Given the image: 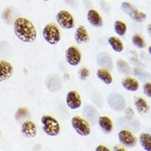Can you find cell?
Masks as SVG:
<instances>
[{
	"label": "cell",
	"instance_id": "12",
	"mask_svg": "<svg viewBox=\"0 0 151 151\" xmlns=\"http://www.w3.org/2000/svg\"><path fill=\"white\" fill-rule=\"evenodd\" d=\"M37 127L35 122L31 120L24 122L21 126L22 133L28 138H33L37 134Z\"/></svg>",
	"mask_w": 151,
	"mask_h": 151
},
{
	"label": "cell",
	"instance_id": "16",
	"mask_svg": "<svg viewBox=\"0 0 151 151\" xmlns=\"http://www.w3.org/2000/svg\"><path fill=\"white\" fill-rule=\"evenodd\" d=\"M98 122L99 126L105 133H110L113 129V123L111 119L107 116H100L98 117Z\"/></svg>",
	"mask_w": 151,
	"mask_h": 151
},
{
	"label": "cell",
	"instance_id": "25",
	"mask_svg": "<svg viewBox=\"0 0 151 151\" xmlns=\"http://www.w3.org/2000/svg\"><path fill=\"white\" fill-rule=\"evenodd\" d=\"M114 30L115 33L120 36H124L127 31V26L126 24L121 21H116L114 24Z\"/></svg>",
	"mask_w": 151,
	"mask_h": 151
},
{
	"label": "cell",
	"instance_id": "21",
	"mask_svg": "<svg viewBox=\"0 0 151 151\" xmlns=\"http://www.w3.org/2000/svg\"><path fill=\"white\" fill-rule=\"evenodd\" d=\"M139 142L142 147L147 151H151V134L143 133L139 136Z\"/></svg>",
	"mask_w": 151,
	"mask_h": 151
},
{
	"label": "cell",
	"instance_id": "7",
	"mask_svg": "<svg viewBox=\"0 0 151 151\" xmlns=\"http://www.w3.org/2000/svg\"><path fill=\"white\" fill-rule=\"evenodd\" d=\"M107 103L110 107L116 111H122L126 106L124 97L117 93H112L107 97Z\"/></svg>",
	"mask_w": 151,
	"mask_h": 151
},
{
	"label": "cell",
	"instance_id": "3",
	"mask_svg": "<svg viewBox=\"0 0 151 151\" xmlns=\"http://www.w3.org/2000/svg\"><path fill=\"white\" fill-rule=\"evenodd\" d=\"M44 40L49 45H55L61 40V35L59 27L54 23L46 24L42 30Z\"/></svg>",
	"mask_w": 151,
	"mask_h": 151
},
{
	"label": "cell",
	"instance_id": "29",
	"mask_svg": "<svg viewBox=\"0 0 151 151\" xmlns=\"http://www.w3.org/2000/svg\"><path fill=\"white\" fill-rule=\"evenodd\" d=\"M143 90L144 94L151 98V83H146L143 86Z\"/></svg>",
	"mask_w": 151,
	"mask_h": 151
},
{
	"label": "cell",
	"instance_id": "35",
	"mask_svg": "<svg viewBox=\"0 0 151 151\" xmlns=\"http://www.w3.org/2000/svg\"><path fill=\"white\" fill-rule=\"evenodd\" d=\"M0 134H1V130H0Z\"/></svg>",
	"mask_w": 151,
	"mask_h": 151
},
{
	"label": "cell",
	"instance_id": "9",
	"mask_svg": "<svg viewBox=\"0 0 151 151\" xmlns=\"http://www.w3.org/2000/svg\"><path fill=\"white\" fill-rule=\"evenodd\" d=\"M67 107L71 110H76L81 107L82 105V99L79 94L74 90L69 91L65 99Z\"/></svg>",
	"mask_w": 151,
	"mask_h": 151
},
{
	"label": "cell",
	"instance_id": "2",
	"mask_svg": "<svg viewBox=\"0 0 151 151\" xmlns=\"http://www.w3.org/2000/svg\"><path fill=\"white\" fill-rule=\"evenodd\" d=\"M41 122L42 130L49 136H56L61 131V127L58 120L52 116L44 115L41 117Z\"/></svg>",
	"mask_w": 151,
	"mask_h": 151
},
{
	"label": "cell",
	"instance_id": "28",
	"mask_svg": "<svg viewBox=\"0 0 151 151\" xmlns=\"http://www.w3.org/2000/svg\"><path fill=\"white\" fill-rule=\"evenodd\" d=\"M78 75H79V78L81 80L85 81L89 77V76L90 75V70L86 67L83 66L79 69Z\"/></svg>",
	"mask_w": 151,
	"mask_h": 151
},
{
	"label": "cell",
	"instance_id": "20",
	"mask_svg": "<svg viewBox=\"0 0 151 151\" xmlns=\"http://www.w3.org/2000/svg\"><path fill=\"white\" fill-rule=\"evenodd\" d=\"M134 105L137 110L140 114H145L149 110V106L147 101L140 97L136 98L134 100Z\"/></svg>",
	"mask_w": 151,
	"mask_h": 151
},
{
	"label": "cell",
	"instance_id": "27",
	"mask_svg": "<svg viewBox=\"0 0 151 151\" xmlns=\"http://www.w3.org/2000/svg\"><path fill=\"white\" fill-rule=\"evenodd\" d=\"M29 110L25 107H20L17 109L16 114H15V118L16 120H22L25 119L28 114H29Z\"/></svg>",
	"mask_w": 151,
	"mask_h": 151
},
{
	"label": "cell",
	"instance_id": "18",
	"mask_svg": "<svg viewBox=\"0 0 151 151\" xmlns=\"http://www.w3.org/2000/svg\"><path fill=\"white\" fill-rule=\"evenodd\" d=\"M121 84L123 87L127 91L134 92L139 88L138 81L134 78L126 77L122 80Z\"/></svg>",
	"mask_w": 151,
	"mask_h": 151
},
{
	"label": "cell",
	"instance_id": "32",
	"mask_svg": "<svg viewBox=\"0 0 151 151\" xmlns=\"http://www.w3.org/2000/svg\"><path fill=\"white\" fill-rule=\"evenodd\" d=\"M147 30H148V32L149 33L150 36L151 37V24L148 25V26H147Z\"/></svg>",
	"mask_w": 151,
	"mask_h": 151
},
{
	"label": "cell",
	"instance_id": "1",
	"mask_svg": "<svg viewBox=\"0 0 151 151\" xmlns=\"http://www.w3.org/2000/svg\"><path fill=\"white\" fill-rule=\"evenodd\" d=\"M14 33L24 43H32L36 39L37 31L33 23L25 17H18L13 25Z\"/></svg>",
	"mask_w": 151,
	"mask_h": 151
},
{
	"label": "cell",
	"instance_id": "26",
	"mask_svg": "<svg viewBox=\"0 0 151 151\" xmlns=\"http://www.w3.org/2000/svg\"><path fill=\"white\" fill-rule=\"evenodd\" d=\"M132 42L135 46H136L137 47L140 48V49L144 48L146 46L145 42H144L143 37H142L139 35H136L133 36Z\"/></svg>",
	"mask_w": 151,
	"mask_h": 151
},
{
	"label": "cell",
	"instance_id": "17",
	"mask_svg": "<svg viewBox=\"0 0 151 151\" xmlns=\"http://www.w3.org/2000/svg\"><path fill=\"white\" fill-rule=\"evenodd\" d=\"M84 116L88 119L93 124H95L98 121V112L97 109L92 106H87L83 109Z\"/></svg>",
	"mask_w": 151,
	"mask_h": 151
},
{
	"label": "cell",
	"instance_id": "15",
	"mask_svg": "<svg viewBox=\"0 0 151 151\" xmlns=\"http://www.w3.org/2000/svg\"><path fill=\"white\" fill-rule=\"evenodd\" d=\"M87 19L88 22L93 26L99 27L102 26L103 21L101 16L95 10H90L87 13Z\"/></svg>",
	"mask_w": 151,
	"mask_h": 151
},
{
	"label": "cell",
	"instance_id": "19",
	"mask_svg": "<svg viewBox=\"0 0 151 151\" xmlns=\"http://www.w3.org/2000/svg\"><path fill=\"white\" fill-rule=\"evenodd\" d=\"M97 77L105 84H111L113 82V77L111 73L107 69H99L97 72Z\"/></svg>",
	"mask_w": 151,
	"mask_h": 151
},
{
	"label": "cell",
	"instance_id": "8",
	"mask_svg": "<svg viewBox=\"0 0 151 151\" xmlns=\"http://www.w3.org/2000/svg\"><path fill=\"white\" fill-rule=\"evenodd\" d=\"M121 10L126 14L128 15L132 20L137 22H141L143 21L146 16L142 12H139L131 4L127 2H124L121 4Z\"/></svg>",
	"mask_w": 151,
	"mask_h": 151
},
{
	"label": "cell",
	"instance_id": "10",
	"mask_svg": "<svg viewBox=\"0 0 151 151\" xmlns=\"http://www.w3.org/2000/svg\"><path fill=\"white\" fill-rule=\"evenodd\" d=\"M120 142L125 146L128 147H134L137 142V140L134 134L127 130H121L118 134Z\"/></svg>",
	"mask_w": 151,
	"mask_h": 151
},
{
	"label": "cell",
	"instance_id": "23",
	"mask_svg": "<svg viewBox=\"0 0 151 151\" xmlns=\"http://www.w3.org/2000/svg\"><path fill=\"white\" fill-rule=\"evenodd\" d=\"M117 67L118 71L124 75H128L131 72V68L127 62L123 59H118L117 62Z\"/></svg>",
	"mask_w": 151,
	"mask_h": 151
},
{
	"label": "cell",
	"instance_id": "14",
	"mask_svg": "<svg viewBox=\"0 0 151 151\" xmlns=\"http://www.w3.org/2000/svg\"><path fill=\"white\" fill-rule=\"evenodd\" d=\"M75 41L78 44L86 43L89 41V36L86 29L83 26H79L74 34Z\"/></svg>",
	"mask_w": 151,
	"mask_h": 151
},
{
	"label": "cell",
	"instance_id": "22",
	"mask_svg": "<svg viewBox=\"0 0 151 151\" xmlns=\"http://www.w3.org/2000/svg\"><path fill=\"white\" fill-rule=\"evenodd\" d=\"M108 43L111 46L112 49L116 52H121L124 49V46L122 42L117 37L112 36L108 40Z\"/></svg>",
	"mask_w": 151,
	"mask_h": 151
},
{
	"label": "cell",
	"instance_id": "30",
	"mask_svg": "<svg viewBox=\"0 0 151 151\" xmlns=\"http://www.w3.org/2000/svg\"><path fill=\"white\" fill-rule=\"evenodd\" d=\"M95 150H97V151H109L110 149H108L107 146H105L104 145H99L96 147Z\"/></svg>",
	"mask_w": 151,
	"mask_h": 151
},
{
	"label": "cell",
	"instance_id": "13",
	"mask_svg": "<svg viewBox=\"0 0 151 151\" xmlns=\"http://www.w3.org/2000/svg\"><path fill=\"white\" fill-rule=\"evenodd\" d=\"M97 62L98 66L102 68L111 69L113 66V59L111 56L106 52H101L98 54Z\"/></svg>",
	"mask_w": 151,
	"mask_h": 151
},
{
	"label": "cell",
	"instance_id": "24",
	"mask_svg": "<svg viewBox=\"0 0 151 151\" xmlns=\"http://www.w3.org/2000/svg\"><path fill=\"white\" fill-rule=\"evenodd\" d=\"M134 73L140 81L143 82L147 81L151 78L150 74L149 72L140 68H135L134 69Z\"/></svg>",
	"mask_w": 151,
	"mask_h": 151
},
{
	"label": "cell",
	"instance_id": "5",
	"mask_svg": "<svg viewBox=\"0 0 151 151\" xmlns=\"http://www.w3.org/2000/svg\"><path fill=\"white\" fill-rule=\"evenodd\" d=\"M55 20L58 24L62 29L70 30L74 27V19L68 12L65 10H61L55 16Z\"/></svg>",
	"mask_w": 151,
	"mask_h": 151
},
{
	"label": "cell",
	"instance_id": "34",
	"mask_svg": "<svg viewBox=\"0 0 151 151\" xmlns=\"http://www.w3.org/2000/svg\"><path fill=\"white\" fill-rule=\"evenodd\" d=\"M41 1H51V0H41Z\"/></svg>",
	"mask_w": 151,
	"mask_h": 151
},
{
	"label": "cell",
	"instance_id": "4",
	"mask_svg": "<svg viewBox=\"0 0 151 151\" xmlns=\"http://www.w3.org/2000/svg\"><path fill=\"white\" fill-rule=\"evenodd\" d=\"M71 126L79 135L87 136L90 134L91 129L89 123L80 116H75L71 120Z\"/></svg>",
	"mask_w": 151,
	"mask_h": 151
},
{
	"label": "cell",
	"instance_id": "33",
	"mask_svg": "<svg viewBox=\"0 0 151 151\" xmlns=\"http://www.w3.org/2000/svg\"><path fill=\"white\" fill-rule=\"evenodd\" d=\"M148 51H149V53L151 55V46H150L148 48Z\"/></svg>",
	"mask_w": 151,
	"mask_h": 151
},
{
	"label": "cell",
	"instance_id": "6",
	"mask_svg": "<svg viewBox=\"0 0 151 151\" xmlns=\"http://www.w3.org/2000/svg\"><path fill=\"white\" fill-rule=\"evenodd\" d=\"M65 59L67 63L73 66L78 65L82 60L80 50L76 46H70L65 50Z\"/></svg>",
	"mask_w": 151,
	"mask_h": 151
},
{
	"label": "cell",
	"instance_id": "11",
	"mask_svg": "<svg viewBox=\"0 0 151 151\" xmlns=\"http://www.w3.org/2000/svg\"><path fill=\"white\" fill-rule=\"evenodd\" d=\"M14 72L13 65L6 60H0V83L9 80Z\"/></svg>",
	"mask_w": 151,
	"mask_h": 151
},
{
	"label": "cell",
	"instance_id": "31",
	"mask_svg": "<svg viewBox=\"0 0 151 151\" xmlns=\"http://www.w3.org/2000/svg\"><path fill=\"white\" fill-rule=\"evenodd\" d=\"M114 150H116V151H124V150H126V149H125L124 148L120 147V146H115L114 147Z\"/></svg>",
	"mask_w": 151,
	"mask_h": 151
}]
</instances>
